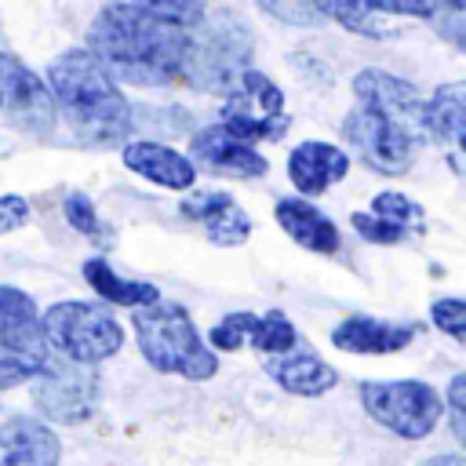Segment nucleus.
I'll list each match as a JSON object with an SVG mask.
<instances>
[{"label": "nucleus", "mask_w": 466, "mask_h": 466, "mask_svg": "<svg viewBox=\"0 0 466 466\" xmlns=\"http://www.w3.org/2000/svg\"><path fill=\"white\" fill-rule=\"evenodd\" d=\"M353 98L357 106L346 113L342 135L368 167L382 175H404L433 135L422 95L400 76L360 69L353 76Z\"/></svg>", "instance_id": "1"}, {"label": "nucleus", "mask_w": 466, "mask_h": 466, "mask_svg": "<svg viewBox=\"0 0 466 466\" xmlns=\"http://www.w3.org/2000/svg\"><path fill=\"white\" fill-rule=\"evenodd\" d=\"M87 47L116 80L160 87L186 76L189 25H175L138 4H106L87 25Z\"/></svg>", "instance_id": "2"}, {"label": "nucleus", "mask_w": 466, "mask_h": 466, "mask_svg": "<svg viewBox=\"0 0 466 466\" xmlns=\"http://www.w3.org/2000/svg\"><path fill=\"white\" fill-rule=\"evenodd\" d=\"M47 84L62 120L84 146H113L131 131V106L116 76L91 47H69L47 66Z\"/></svg>", "instance_id": "3"}, {"label": "nucleus", "mask_w": 466, "mask_h": 466, "mask_svg": "<svg viewBox=\"0 0 466 466\" xmlns=\"http://www.w3.org/2000/svg\"><path fill=\"white\" fill-rule=\"evenodd\" d=\"M131 324L149 368L164 375H182L189 382H204L218 371L215 353L204 346L200 331L193 328V317L178 302L153 299L146 306H135Z\"/></svg>", "instance_id": "4"}, {"label": "nucleus", "mask_w": 466, "mask_h": 466, "mask_svg": "<svg viewBox=\"0 0 466 466\" xmlns=\"http://www.w3.org/2000/svg\"><path fill=\"white\" fill-rule=\"evenodd\" d=\"M251 58V36L248 25L229 15H204L197 25H189V47H186V76L200 91H226Z\"/></svg>", "instance_id": "5"}, {"label": "nucleus", "mask_w": 466, "mask_h": 466, "mask_svg": "<svg viewBox=\"0 0 466 466\" xmlns=\"http://www.w3.org/2000/svg\"><path fill=\"white\" fill-rule=\"evenodd\" d=\"M51 353L55 350L36 302L18 288L0 284V390L33 382Z\"/></svg>", "instance_id": "6"}, {"label": "nucleus", "mask_w": 466, "mask_h": 466, "mask_svg": "<svg viewBox=\"0 0 466 466\" xmlns=\"http://www.w3.org/2000/svg\"><path fill=\"white\" fill-rule=\"evenodd\" d=\"M44 331L51 350L84 364H98L124 346V328L102 302H55L44 313Z\"/></svg>", "instance_id": "7"}, {"label": "nucleus", "mask_w": 466, "mask_h": 466, "mask_svg": "<svg viewBox=\"0 0 466 466\" xmlns=\"http://www.w3.org/2000/svg\"><path fill=\"white\" fill-rule=\"evenodd\" d=\"M360 404L364 411L386 426L397 437L419 441L426 437L437 419H441V397L433 386L419 382V379H375L360 386Z\"/></svg>", "instance_id": "8"}, {"label": "nucleus", "mask_w": 466, "mask_h": 466, "mask_svg": "<svg viewBox=\"0 0 466 466\" xmlns=\"http://www.w3.org/2000/svg\"><path fill=\"white\" fill-rule=\"evenodd\" d=\"M98 375L91 364L73 360L66 353H51V360L44 364V371L33 379V404L40 408L44 419L62 422V426H76L84 419L95 415L98 408Z\"/></svg>", "instance_id": "9"}, {"label": "nucleus", "mask_w": 466, "mask_h": 466, "mask_svg": "<svg viewBox=\"0 0 466 466\" xmlns=\"http://www.w3.org/2000/svg\"><path fill=\"white\" fill-rule=\"evenodd\" d=\"M222 124H229L237 135L258 142H277L284 138L288 131V113H284V95L280 87L258 73V69H244L229 87H226V98H222Z\"/></svg>", "instance_id": "10"}, {"label": "nucleus", "mask_w": 466, "mask_h": 466, "mask_svg": "<svg viewBox=\"0 0 466 466\" xmlns=\"http://www.w3.org/2000/svg\"><path fill=\"white\" fill-rule=\"evenodd\" d=\"M0 91H4V109L11 124H18L29 135H47L55 124V95L51 84H44L22 58L0 51Z\"/></svg>", "instance_id": "11"}, {"label": "nucleus", "mask_w": 466, "mask_h": 466, "mask_svg": "<svg viewBox=\"0 0 466 466\" xmlns=\"http://www.w3.org/2000/svg\"><path fill=\"white\" fill-rule=\"evenodd\" d=\"M189 153L208 171L229 175V178H262L266 167H269L266 157L255 149V142L244 138V135H237L229 124H211V127L197 131Z\"/></svg>", "instance_id": "12"}, {"label": "nucleus", "mask_w": 466, "mask_h": 466, "mask_svg": "<svg viewBox=\"0 0 466 466\" xmlns=\"http://www.w3.org/2000/svg\"><path fill=\"white\" fill-rule=\"evenodd\" d=\"M262 364H266L269 379L295 397H320V393L335 390V382H339V371L306 342H295L280 353H266Z\"/></svg>", "instance_id": "13"}, {"label": "nucleus", "mask_w": 466, "mask_h": 466, "mask_svg": "<svg viewBox=\"0 0 466 466\" xmlns=\"http://www.w3.org/2000/svg\"><path fill=\"white\" fill-rule=\"evenodd\" d=\"M346 171H350V157L342 149H335L331 142H320V138L299 142L288 157V178L295 182V189L302 197H320L324 189L342 182Z\"/></svg>", "instance_id": "14"}, {"label": "nucleus", "mask_w": 466, "mask_h": 466, "mask_svg": "<svg viewBox=\"0 0 466 466\" xmlns=\"http://www.w3.org/2000/svg\"><path fill=\"white\" fill-rule=\"evenodd\" d=\"M182 215L200 222L208 229V237L215 244H244L251 237V218L244 215V208L222 193V189H200V193H189L182 200Z\"/></svg>", "instance_id": "15"}, {"label": "nucleus", "mask_w": 466, "mask_h": 466, "mask_svg": "<svg viewBox=\"0 0 466 466\" xmlns=\"http://www.w3.org/2000/svg\"><path fill=\"white\" fill-rule=\"evenodd\" d=\"M62 459L55 430L44 422V415H15L0 426V466L29 462V466H51Z\"/></svg>", "instance_id": "16"}, {"label": "nucleus", "mask_w": 466, "mask_h": 466, "mask_svg": "<svg viewBox=\"0 0 466 466\" xmlns=\"http://www.w3.org/2000/svg\"><path fill=\"white\" fill-rule=\"evenodd\" d=\"M273 218L277 226L302 248L317 251V255H335L339 251V226L306 197H280L273 204Z\"/></svg>", "instance_id": "17"}, {"label": "nucleus", "mask_w": 466, "mask_h": 466, "mask_svg": "<svg viewBox=\"0 0 466 466\" xmlns=\"http://www.w3.org/2000/svg\"><path fill=\"white\" fill-rule=\"evenodd\" d=\"M120 157L135 175H142L164 189H189L197 182L193 160L182 157L178 149L164 146V142H127Z\"/></svg>", "instance_id": "18"}, {"label": "nucleus", "mask_w": 466, "mask_h": 466, "mask_svg": "<svg viewBox=\"0 0 466 466\" xmlns=\"http://www.w3.org/2000/svg\"><path fill=\"white\" fill-rule=\"evenodd\" d=\"M411 328L408 324H386L379 317H346L335 331L331 342L342 353H364V357H379V353H397L411 342Z\"/></svg>", "instance_id": "19"}, {"label": "nucleus", "mask_w": 466, "mask_h": 466, "mask_svg": "<svg viewBox=\"0 0 466 466\" xmlns=\"http://www.w3.org/2000/svg\"><path fill=\"white\" fill-rule=\"evenodd\" d=\"M426 120H430L433 138L451 142L466 153V80L441 84L433 98L426 102Z\"/></svg>", "instance_id": "20"}, {"label": "nucleus", "mask_w": 466, "mask_h": 466, "mask_svg": "<svg viewBox=\"0 0 466 466\" xmlns=\"http://www.w3.org/2000/svg\"><path fill=\"white\" fill-rule=\"evenodd\" d=\"M84 280L95 288V295H102L106 302L127 306V309L160 299V291H157L153 284H146V280H124L106 258H87V262H84Z\"/></svg>", "instance_id": "21"}, {"label": "nucleus", "mask_w": 466, "mask_h": 466, "mask_svg": "<svg viewBox=\"0 0 466 466\" xmlns=\"http://www.w3.org/2000/svg\"><path fill=\"white\" fill-rule=\"evenodd\" d=\"M426 18L441 40L466 51V0H433Z\"/></svg>", "instance_id": "22"}, {"label": "nucleus", "mask_w": 466, "mask_h": 466, "mask_svg": "<svg viewBox=\"0 0 466 466\" xmlns=\"http://www.w3.org/2000/svg\"><path fill=\"white\" fill-rule=\"evenodd\" d=\"M299 342V335H295V324L280 313V309H269L266 317H258V328H255V335H251V346L266 357V353H280V350H288V346H295Z\"/></svg>", "instance_id": "23"}, {"label": "nucleus", "mask_w": 466, "mask_h": 466, "mask_svg": "<svg viewBox=\"0 0 466 466\" xmlns=\"http://www.w3.org/2000/svg\"><path fill=\"white\" fill-rule=\"evenodd\" d=\"M269 18H280L288 25H320L328 22L324 0H255Z\"/></svg>", "instance_id": "24"}, {"label": "nucleus", "mask_w": 466, "mask_h": 466, "mask_svg": "<svg viewBox=\"0 0 466 466\" xmlns=\"http://www.w3.org/2000/svg\"><path fill=\"white\" fill-rule=\"evenodd\" d=\"M255 328H258V317H255V313H229V317H222V320L211 328L208 339H211L215 350L233 353V350H240L244 342H251Z\"/></svg>", "instance_id": "25"}, {"label": "nucleus", "mask_w": 466, "mask_h": 466, "mask_svg": "<svg viewBox=\"0 0 466 466\" xmlns=\"http://www.w3.org/2000/svg\"><path fill=\"white\" fill-rule=\"evenodd\" d=\"M350 222H353V229H357L364 240H371V244H400V240L411 233L408 226H400V222H393V218H386V215H379V211H353Z\"/></svg>", "instance_id": "26"}, {"label": "nucleus", "mask_w": 466, "mask_h": 466, "mask_svg": "<svg viewBox=\"0 0 466 466\" xmlns=\"http://www.w3.org/2000/svg\"><path fill=\"white\" fill-rule=\"evenodd\" d=\"M371 211H379V215H386V218H393V222L408 226L411 233H419V229L426 226V218H422V208H419L415 200H408L404 193H393V189L379 193V197L371 200Z\"/></svg>", "instance_id": "27"}, {"label": "nucleus", "mask_w": 466, "mask_h": 466, "mask_svg": "<svg viewBox=\"0 0 466 466\" xmlns=\"http://www.w3.org/2000/svg\"><path fill=\"white\" fill-rule=\"evenodd\" d=\"M131 4L167 18L175 25H197L204 18V0H131Z\"/></svg>", "instance_id": "28"}, {"label": "nucleus", "mask_w": 466, "mask_h": 466, "mask_svg": "<svg viewBox=\"0 0 466 466\" xmlns=\"http://www.w3.org/2000/svg\"><path fill=\"white\" fill-rule=\"evenodd\" d=\"M62 211H66V222H69L76 233H84V237H91V240H98V237H102L98 211H95V204H91L84 193H69V197H66V204H62Z\"/></svg>", "instance_id": "29"}, {"label": "nucleus", "mask_w": 466, "mask_h": 466, "mask_svg": "<svg viewBox=\"0 0 466 466\" xmlns=\"http://www.w3.org/2000/svg\"><path fill=\"white\" fill-rule=\"evenodd\" d=\"M430 320H433L444 335L466 342V302H462V299H437V302L430 306Z\"/></svg>", "instance_id": "30"}, {"label": "nucleus", "mask_w": 466, "mask_h": 466, "mask_svg": "<svg viewBox=\"0 0 466 466\" xmlns=\"http://www.w3.org/2000/svg\"><path fill=\"white\" fill-rule=\"evenodd\" d=\"M448 419H451L455 441H459L462 451H466V371L448 382Z\"/></svg>", "instance_id": "31"}, {"label": "nucleus", "mask_w": 466, "mask_h": 466, "mask_svg": "<svg viewBox=\"0 0 466 466\" xmlns=\"http://www.w3.org/2000/svg\"><path fill=\"white\" fill-rule=\"evenodd\" d=\"M25 218H29V200L25 197H15V193L0 197V237L22 229Z\"/></svg>", "instance_id": "32"}, {"label": "nucleus", "mask_w": 466, "mask_h": 466, "mask_svg": "<svg viewBox=\"0 0 466 466\" xmlns=\"http://www.w3.org/2000/svg\"><path fill=\"white\" fill-rule=\"evenodd\" d=\"M375 11H390V15H411V18H426L433 0H364Z\"/></svg>", "instance_id": "33"}, {"label": "nucleus", "mask_w": 466, "mask_h": 466, "mask_svg": "<svg viewBox=\"0 0 466 466\" xmlns=\"http://www.w3.org/2000/svg\"><path fill=\"white\" fill-rule=\"evenodd\" d=\"M0 109H4V91H0Z\"/></svg>", "instance_id": "34"}]
</instances>
